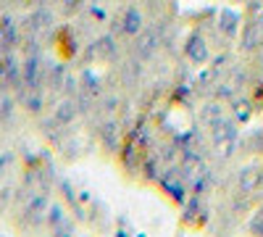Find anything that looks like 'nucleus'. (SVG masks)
Returning a JSON list of instances; mask_svg holds the SVG:
<instances>
[{"label":"nucleus","mask_w":263,"mask_h":237,"mask_svg":"<svg viewBox=\"0 0 263 237\" xmlns=\"http://www.w3.org/2000/svg\"><path fill=\"white\" fill-rule=\"evenodd\" d=\"M213 156L216 161H229L237 150V121L227 119L218 129H213Z\"/></svg>","instance_id":"1"},{"label":"nucleus","mask_w":263,"mask_h":237,"mask_svg":"<svg viewBox=\"0 0 263 237\" xmlns=\"http://www.w3.org/2000/svg\"><path fill=\"white\" fill-rule=\"evenodd\" d=\"M182 177H184V182L190 185V190L195 192V195H203V192L208 190V185H211L208 166L197 158V156H195V158H192V156L184 158V163H182Z\"/></svg>","instance_id":"2"},{"label":"nucleus","mask_w":263,"mask_h":237,"mask_svg":"<svg viewBox=\"0 0 263 237\" xmlns=\"http://www.w3.org/2000/svg\"><path fill=\"white\" fill-rule=\"evenodd\" d=\"M161 187L168 192V195L177 200V203H187L190 198H187V192H190V185L184 182V177H182V169H177V166H168L163 174H161Z\"/></svg>","instance_id":"3"},{"label":"nucleus","mask_w":263,"mask_h":237,"mask_svg":"<svg viewBox=\"0 0 263 237\" xmlns=\"http://www.w3.org/2000/svg\"><path fill=\"white\" fill-rule=\"evenodd\" d=\"M142 29H145V16H142V8H137V6H126V8H124V13H121V16H119V21H116V32H119V34H124V37H129V40H135Z\"/></svg>","instance_id":"4"},{"label":"nucleus","mask_w":263,"mask_h":237,"mask_svg":"<svg viewBox=\"0 0 263 237\" xmlns=\"http://www.w3.org/2000/svg\"><path fill=\"white\" fill-rule=\"evenodd\" d=\"M158 45H161V32L158 29H142L135 37V56L140 61H150L153 56H156Z\"/></svg>","instance_id":"5"},{"label":"nucleus","mask_w":263,"mask_h":237,"mask_svg":"<svg viewBox=\"0 0 263 237\" xmlns=\"http://www.w3.org/2000/svg\"><path fill=\"white\" fill-rule=\"evenodd\" d=\"M260 185H263V169L255 166V163L245 166L237 174V190L242 192V195H253V192H258Z\"/></svg>","instance_id":"6"},{"label":"nucleus","mask_w":263,"mask_h":237,"mask_svg":"<svg viewBox=\"0 0 263 237\" xmlns=\"http://www.w3.org/2000/svg\"><path fill=\"white\" fill-rule=\"evenodd\" d=\"M184 56L190 58V63H195V66H203V63L208 61L211 50H208V42L203 40V34H190L187 37V45H184Z\"/></svg>","instance_id":"7"},{"label":"nucleus","mask_w":263,"mask_h":237,"mask_svg":"<svg viewBox=\"0 0 263 237\" xmlns=\"http://www.w3.org/2000/svg\"><path fill=\"white\" fill-rule=\"evenodd\" d=\"M227 119H229V116H227V111H224L221 103H208V105H203V108H200V121H203V126L208 129V132L218 129Z\"/></svg>","instance_id":"8"},{"label":"nucleus","mask_w":263,"mask_h":237,"mask_svg":"<svg viewBox=\"0 0 263 237\" xmlns=\"http://www.w3.org/2000/svg\"><path fill=\"white\" fill-rule=\"evenodd\" d=\"M263 45V29L258 27V24H253V21H248L245 24V29H242V34H239V48L242 50H255V48H260Z\"/></svg>","instance_id":"9"},{"label":"nucleus","mask_w":263,"mask_h":237,"mask_svg":"<svg viewBox=\"0 0 263 237\" xmlns=\"http://www.w3.org/2000/svg\"><path fill=\"white\" fill-rule=\"evenodd\" d=\"M216 27H218V32H221L227 40L237 37V29H239V13H237V11H229V8H224L221 13H218Z\"/></svg>","instance_id":"10"},{"label":"nucleus","mask_w":263,"mask_h":237,"mask_svg":"<svg viewBox=\"0 0 263 237\" xmlns=\"http://www.w3.org/2000/svg\"><path fill=\"white\" fill-rule=\"evenodd\" d=\"M92 50L100 56V58H114L116 53H119V48H116V40L111 37V34H105V37H100L98 42H95V45H92Z\"/></svg>","instance_id":"11"},{"label":"nucleus","mask_w":263,"mask_h":237,"mask_svg":"<svg viewBox=\"0 0 263 237\" xmlns=\"http://www.w3.org/2000/svg\"><path fill=\"white\" fill-rule=\"evenodd\" d=\"M232 105H234V121H237V124H242V121H248V119H250V114H253V111H250V103H248V100H242V98L237 100V98H234V103H232Z\"/></svg>","instance_id":"12"},{"label":"nucleus","mask_w":263,"mask_h":237,"mask_svg":"<svg viewBox=\"0 0 263 237\" xmlns=\"http://www.w3.org/2000/svg\"><path fill=\"white\" fill-rule=\"evenodd\" d=\"M103 137H105V142L111 148H119V126L116 124H105L103 126Z\"/></svg>","instance_id":"13"},{"label":"nucleus","mask_w":263,"mask_h":237,"mask_svg":"<svg viewBox=\"0 0 263 237\" xmlns=\"http://www.w3.org/2000/svg\"><path fill=\"white\" fill-rule=\"evenodd\" d=\"M250 21L263 29V0H253L250 3Z\"/></svg>","instance_id":"14"},{"label":"nucleus","mask_w":263,"mask_h":237,"mask_svg":"<svg viewBox=\"0 0 263 237\" xmlns=\"http://www.w3.org/2000/svg\"><path fill=\"white\" fill-rule=\"evenodd\" d=\"M237 3H242V0H237Z\"/></svg>","instance_id":"15"}]
</instances>
